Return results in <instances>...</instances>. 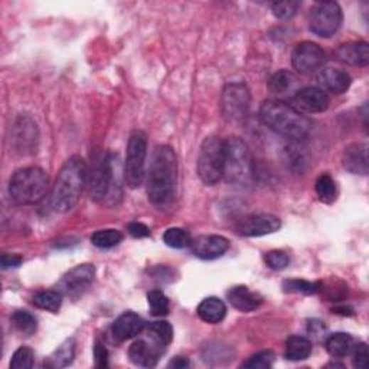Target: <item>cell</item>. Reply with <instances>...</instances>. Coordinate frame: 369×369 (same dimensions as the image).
Segmentation results:
<instances>
[{"mask_svg": "<svg viewBox=\"0 0 369 369\" xmlns=\"http://www.w3.org/2000/svg\"><path fill=\"white\" fill-rule=\"evenodd\" d=\"M178 185V157L172 147L157 146L153 150L147 172V195L153 205L169 203Z\"/></svg>", "mask_w": 369, "mask_h": 369, "instance_id": "1", "label": "cell"}, {"mask_svg": "<svg viewBox=\"0 0 369 369\" xmlns=\"http://www.w3.org/2000/svg\"><path fill=\"white\" fill-rule=\"evenodd\" d=\"M88 168L80 156H73L61 168L50 193V206L57 213H68L78 203L87 186Z\"/></svg>", "mask_w": 369, "mask_h": 369, "instance_id": "2", "label": "cell"}, {"mask_svg": "<svg viewBox=\"0 0 369 369\" xmlns=\"http://www.w3.org/2000/svg\"><path fill=\"white\" fill-rule=\"evenodd\" d=\"M260 119L270 130L290 140H301L311 130V122L304 113L280 100L262 102Z\"/></svg>", "mask_w": 369, "mask_h": 369, "instance_id": "3", "label": "cell"}, {"mask_svg": "<svg viewBox=\"0 0 369 369\" xmlns=\"http://www.w3.org/2000/svg\"><path fill=\"white\" fill-rule=\"evenodd\" d=\"M224 178L237 188H248L254 181V161L248 144L240 137L225 140Z\"/></svg>", "mask_w": 369, "mask_h": 369, "instance_id": "4", "label": "cell"}, {"mask_svg": "<svg viewBox=\"0 0 369 369\" xmlns=\"http://www.w3.org/2000/svg\"><path fill=\"white\" fill-rule=\"evenodd\" d=\"M49 185L43 169L29 166L14 173L9 182V195L19 205H33L43 199Z\"/></svg>", "mask_w": 369, "mask_h": 369, "instance_id": "5", "label": "cell"}, {"mask_svg": "<svg viewBox=\"0 0 369 369\" xmlns=\"http://www.w3.org/2000/svg\"><path fill=\"white\" fill-rule=\"evenodd\" d=\"M224 161L225 140L218 136L206 137L198 156V175L205 185H217L224 178Z\"/></svg>", "mask_w": 369, "mask_h": 369, "instance_id": "6", "label": "cell"}, {"mask_svg": "<svg viewBox=\"0 0 369 369\" xmlns=\"http://www.w3.org/2000/svg\"><path fill=\"white\" fill-rule=\"evenodd\" d=\"M146 157H147V136L141 130L132 133L127 144L124 181L129 188H139L146 176Z\"/></svg>", "mask_w": 369, "mask_h": 369, "instance_id": "7", "label": "cell"}, {"mask_svg": "<svg viewBox=\"0 0 369 369\" xmlns=\"http://www.w3.org/2000/svg\"><path fill=\"white\" fill-rule=\"evenodd\" d=\"M343 14L336 2H319L310 12L309 28L321 38H332L342 26Z\"/></svg>", "mask_w": 369, "mask_h": 369, "instance_id": "8", "label": "cell"}, {"mask_svg": "<svg viewBox=\"0 0 369 369\" xmlns=\"http://www.w3.org/2000/svg\"><path fill=\"white\" fill-rule=\"evenodd\" d=\"M251 94L244 82L227 84L221 95V112L227 122H241L248 116Z\"/></svg>", "mask_w": 369, "mask_h": 369, "instance_id": "9", "label": "cell"}, {"mask_svg": "<svg viewBox=\"0 0 369 369\" xmlns=\"http://www.w3.org/2000/svg\"><path fill=\"white\" fill-rule=\"evenodd\" d=\"M87 186L90 198L95 202H101L109 196L113 188V164L110 154H102L95 161L92 172H88Z\"/></svg>", "mask_w": 369, "mask_h": 369, "instance_id": "10", "label": "cell"}, {"mask_svg": "<svg viewBox=\"0 0 369 369\" xmlns=\"http://www.w3.org/2000/svg\"><path fill=\"white\" fill-rule=\"evenodd\" d=\"M14 150L21 156L36 153L39 144V130L36 123L29 116H19L12 127L11 139Z\"/></svg>", "mask_w": 369, "mask_h": 369, "instance_id": "11", "label": "cell"}, {"mask_svg": "<svg viewBox=\"0 0 369 369\" xmlns=\"http://www.w3.org/2000/svg\"><path fill=\"white\" fill-rule=\"evenodd\" d=\"M325 58V50L318 43L306 41L294 48L292 54V64L297 73L311 74L322 68Z\"/></svg>", "mask_w": 369, "mask_h": 369, "instance_id": "12", "label": "cell"}, {"mask_svg": "<svg viewBox=\"0 0 369 369\" xmlns=\"http://www.w3.org/2000/svg\"><path fill=\"white\" fill-rule=\"evenodd\" d=\"M95 267L92 264H80L71 269L58 283V292L63 296L77 297L82 294L94 282Z\"/></svg>", "mask_w": 369, "mask_h": 369, "instance_id": "13", "label": "cell"}, {"mask_svg": "<svg viewBox=\"0 0 369 369\" xmlns=\"http://www.w3.org/2000/svg\"><path fill=\"white\" fill-rule=\"evenodd\" d=\"M293 102H294V107L299 112L316 114V113H323L329 109L331 98L322 88L304 87L294 94Z\"/></svg>", "mask_w": 369, "mask_h": 369, "instance_id": "14", "label": "cell"}, {"mask_svg": "<svg viewBox=\"0 0 369 369\" xmlns=\"http://www.w3.org/2000/svg\"><path fill=\"white\" fill-rule=\"evenodd\" d=\"M282 228V221L272 214H255L244 218L238 231L244 237H262L277 232Z\"/></svg>", "mask_w": 369, "mask_h": 369, "instance_id": "15", "label": "cell"}, {"mask_svg": "<svg viewBox=\"0 0 369 369\" xmlns=\"http://www.w3.org/2000/svg\"><path fill=\"white\" fill-rule=\"evenodd\" d=\"M230 248V241L223 235H200L192 240L191 250L200 260H215Z\"/></svg>", "mask_w": 369, "mask_h": 369, "instance_id": "16", "label": "cell"}, {"mask_svg": "<svg viewBox=\"0 0 369 369\" xmlns=\"http://www.w3.org/2000/svg\"><path fill=\"white\" fill-rule=\"evenodd\" d=\"M166 349L161 345H157L153 339H139L132 343L129 349V356L132 362L137 366L143 368H153L159 362L161 355Z\"/></svg>", "mask_w": 369, "mask_h": 369, "instance_id": "17", "label": "cell"}, {"mask_svg": "<svg viewBox=\"0 0 369 369\" xmlns=\"http://www.w3.org/2000/svg\"><path fill=\"white\" fill-rule=\"evenodd\" d=\"M144 326H146L144 321L137 313L126 311V313L120 314L119 318L114 321V323L112 326V333L117 341L124 342V341L133 339L137 335H140L143 332Z\"/></svg>", "mask_w": 369, "mask_h": 369, "instance_id": "18", "label": "cell"}, {"mask_svg": "<svg viewBox=\"0 0 369 369\" xmlns=\"http://www.w3.org/2000/svg\"><path fill=\"white\" fill-rule=\"evenodd\" d=\"M368 149L369 147L366 143H353L349 147H346L342 157L343 168L353 175L366 176L369 171Z\"/></svg>", "mask_w": 369, "mask_h": 369, "instance_id": "19", "label": "cell"}, {"mask_svg": "<svg viewBox=\"0 0 369 369\" xmlns=\"http://www.w3.org/2000/svg\"><path fill=\"white\" fill-rule=\"evenodd\" d=\"M336 57L343 64L352 67H366L369 64V46L363 41L348 42L338 48Z\"/></svg>", "mask_w": 369, "mask_h": 369, "instance_id": "20", "label": "cell"}, {"mask_svg": "<svg viewBox=\"0 0 369 369\" xmlns=\"http://www.w3.org/2000/svg\"><path fill=\"white\" fill-rule=\"evenodd\" d=\"M318 81L325 90L333 94H343L349 90L352 84V77L343 70L323 68L318 75Z\"/></svg>", "mask_w": 369, "mask_h": 369, "instance_id": "21", "label": "cell"}, {"mask_svg": "<svg viewBox=\"0 0 369 369\" xmlns=\"http://www.w3.org/2000/svg\"><path fill=\"white\" fill-rule=\"evenodd\" d=\"M227 296L231 306L242 313L254 311L262 303V297L258 293L250 290L247 286H235L228 292Z\"/></svg>", "mask_w": 369, "mask_h": 369, "instance_id": "22", "label": "cell"}, {"mask_svg": "<svg viewBox=\"0 0 369 369\" xmlns=\"http://www.w3.org/2000/svg\"><path fill=\"white\" fill-rule=\"evenodd\" d=\"M199 319L209 325L221 323L227 314L225 303L218 297H206L198 306Z\"/></svg>", "mask_w": 369, "mask_h": 369, "instance_id": "23", "label": "cell"}, {"mask_svg": "<svg viewBox=\"0 0 369 369\" xmlns=\"http://www.w3.org/2000/svg\"><path fill=\"white\" fill-rule=\"evenodd\" d=\"M75 341L67 339L64 343L58 346V349L52 353L46 362V366L49 368H67L73 363L75 358Z\"/></svg>", "mask_w": 369, "mask_h": 369, "instance_id": "24", "label": "cell"}, {"mask_svg": "<svg viewBox=\"0 0 369 369\" xmlns=\"http://www.w3.org/2000/svg\"><path fill=\"white\" fill-rule=\"evenodd\" d=\"M311 342L304 336H290L286 342V358L293 362L304 360L311 353Z\"/></svg>", "mask_w": 369, "mask_h": 369, "instance_id": "25", "label": "cell"}, {"mask_svg": "<svg viewBox=\"0 0 369 369\" xmlns=\"http://www.w3.org/2000/svg\"><path fill=\"white\" fill-rule=\"evenodd\" d=\"M352 348H353V339L348 333L338 332V333L331 335L326 339V349H328L329 355L336 359H341V358H345L346 355H349L352 352Z\"/></svg>", "mask_w": 369, "mask_h": 369, "instance_id": "26", "label": "cell"}, {"mask_svg": "<svg viewBox=\"0 0 369 369\" xmlns=\"http://www.w3.org/2000/svg\"><path fill=\"white\" fill-rule=\"evenodd\" d=\"M63 294L58 290H45L39 292L33 296L32 303L42 310L50 311V313H58L63 304Z\"/></svg>", "mask_w": 369, "mask_h": 369, "instance_id": "27", "label": "cell"}, {"mask_svg": "<svg viewBox=\"0 0 369 369\" xmlns=\"http://www.w3.org/2000/svg\"><path fill=\"white\" fill-rule=\"evenodd\" d=\"M149 338L153 339L157 345H161L162 348H168L171 342L173 341V328L171 326L169 322L161 321V322H153L149 329H147Z\"/></svg>", "mask_w": 369, "mask_h": 369, "instance_id": "28", "label": "cell"}, {"mask_svg": "<svg viewBox=\"0 0 369 369\" xmlns=\"http://www.w3.org/2000/svg\"><path fill=\"white\" fill-rule=\"evenodd\" d=\"M316 193H318L321 202L332 203L336 200L338 188L333 178L328 173H323L316 181Z\"/></svg>", "mask_w": 369, "mask_h": 369, "instance_id": "29", "label": "cell"}, {"mask_svg": "<svg viewBox=\"0 0 369 369\" xmlns=\"http://www.w3.org/2000/svg\"><path fill=\"white\" fill-rule=\"evenodd\" d=\"M14 326L25 336H31L38 329V321L35 316L26 310H16L12 314Z\"/></svg>", "mask_w": 369, "mask_h": 369, "instance_id": "30", "label": "cell"}, {"mask_svg": "<svg viewBox=\"0 0 369 369\" xmlns=\"http://www.w3.org/2000/svg\"><path fill=\"white\" fill-rule=\"evenodd\" d=\"M123 241V234L117 230H100L91 235L92 245L107 250L119 245Z\"/></svg>", "mask_w": 369, "mask_h": 369, "instance_id": "31", "label": "cell"}, {"mask_svg": "<svg viewBox=\"0 0 369 369\" xmlns=\"http://www.w3.org/2000/svg\"><path fill=\"white\" fill-rule=\"evenodd\" d=\"M147 301H149V307L153 316H157V318H162V316H166L171 310V304H169V299L166 297V294L161 290H151L147 293Z\"/></svg>", "mask_w": 369, "mask_h": 369, "instance_id": "32", "label": "cell"}, {"mask_svg": "<svg viewBox=\"0 0 369 369\" xmlns=\"http://www.w3.org/2000/svg\"><path fill=\"white\" fill-rule=\"evenodd\" d=\"M296 84V77L293 73L282 70L279 73H276L270 81H269V88L272 92L274 94H284L287 91H290Z\"/></svg>", "mask_w": 369, "mask_h": 369, "instance_id": "33", "label": "cell"}, {"mask_svg": "<svg viewBox=\"0 0 369 369\" xmlns=\"http://www.w3.org/2000/svg\"><path fill=\"white\" fill-rule=\"evenodd\" d=\"M164 241L168 247L181 250V248L191 247L192 238H191V234L183 228H169L164 234Z\"/></svg>", "mask_w": 369, "mask_h": 369, "instance_id": "34", "label": "cell"}, {"mask_svg": "<svg viewBox=\"0 0 369 369\" xmlns=\"http://www.w3.org/2000/svg\"><path fill=\"white\" fill-rule=\"evenodd\" d=\"M283 289L287 293H301V294H314L322 290L319 283H310L306 280H286Z\"/></svg>", "mask_w": 369, "mask_h": 369, "instance_id": "35", "label": "cell"}, {"mask_svg": "<svg viewBox=\"0 0 369 369\" xmlns=\"http://www.w3.org/2000/svg\"><path fill=\"white\" fill-rule=\"evenodd\" d=\"M274 363V353L272 351H262L245 360L241 366L248 369H269Z\"/></svg>", "mask_w": 369, "mask_h": 369, "instance_id": "36", "label": "cell"}, {"mask_svg": "<svg viewBox=\"0 0 369 369\" xmlns=\"http://www.w3.org/2000/svg\"><path fill=\"white\" fill-rule=\"evenodd\" d=\"M35 353L28 346H21L12 356L11 368L12 369H31L33 366Z\"/></svg>", "mask_w": 369, "mask_h": 369, "instance_id": "37", "label": "cell"}, {"mask_svg": "<svg viewBox=\"0 0 369 369\" xmlns=\"http://www.w3.org/2000/svg\"><path fill=\"white\" fill-rule=\"evenodd\" d=\"M299 8H300V2H292V0H287V2L273 4L272 11L274 16L279 19H292L293 16H296Z\"/></svg>", "mask_w": 369, "mask_h": 369, "instance_id": "38", "label": "cell"}, {"mask_svg": "<svg viewBox=\"0 0 369 369\" xmlns=\"http://www.w3.org/2000/svg\"><path fill=\"white\" fill-rule=\"evenodd\" d=\"M267 266L273 270H284L290 264V257L282 250H273L264 257Z\"/></svg>", "mask_w": 369, "mask_h": 369, "instance_id": "39", "label": "cell"}, {"mask_svg": "<svg viewBox=\"0 0 369 369\" xmlns=\"http://www.w3.org/2000/svg\"><path fill=\"white\" fill-rule=\"evenodd\" d=\"M352 363L358 369H366L368 368V346L366 343H358L352 348Z\"/></svg>", "mask_w": 369, "mask_h": 369, "instance_id": "40", "label": "cell"}, {"mask_svg": "<svg viewBox=\"0 0 369 369\" xmlns=\"http://www.w3.org/2000/svg\"><path fill=\"white\" fill-rule=\"evenodd\" d=\"M94 358H95V366L105 368L109 365V351L101 342H97L94 346Z\"/></svg>", "mask_w": 369, "mask_h": 369, "instance_id": "41", "label": "cell"}, {"mask_svg": "<svg viewBox=\"0 0 369 369\" xmlns=\"http://www.w3.org/2000/svg\"><path fill=\"white\" fill-rule=\"evenodd\" d=\"M22 257L16 255V254H4L2 258H0V264H2V269L8 270V269H15L19 267L22 264Z\"/></svg>", "mask_w": 369, "mask_h": 369, "instance_id": "42", "label": "cell"}, {"mask_svg": "<svg viewBox=\"0 0 369 369\" xmlns=\"http://www.w3.org/2000/svg\"><path fill=\"white\" fill-rule=\"evenodd\" d=\"M129 232L134 237V238H146L150 235V230L141 224V223H132L129 225Z\"/></svg>", "mask_w": 369, "mask_h": 369, "instance_id": "43", "label": "cell"}, {"mask_svg": "<svg viewBox=\"0 0 369 369\" xmlns=\"http://www.w3.org/2000/svg\"><path fill=\"white\" fill-rule=\"evenodd\" d=\"M307 331L314 338H322L325 335V332H326V326L322 322H319V321H311L309 323Z\"/></svg>", "mask_w": 369, "mask_h": 369, "instance_id": "44", "label": "cell"}, {"mask_svg": "<svg viewBox=\"0 0 369 369\" xmlns=\"http://www.w3.org/2000/svg\"><path fill=\"white\" fill-rule=\"evenodd\" d=\"M168 366L169 368H175V369H182V368L189 366V360L186 358H183V356H176L173 360L169 362Z\"/></svg>", "mask_w": 369, "mask_h": 369, "instance_id": "45", "label": "cell"}]
</instances>
